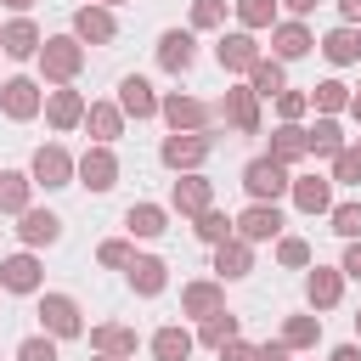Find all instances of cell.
Returning <instances> with one entry per match:
<instances>
[{
    "mask_svg": "<svg viewBox=\"0 0 361 361\" xmlns=\"http://www.w3.org/2000/svg\"><path fill=\"white\" fill-rule=\"evenodd\" d=\"M355 322H361V316H355Z\"/></svg>",
    "mask_w": 361,
    "mask_h": 361,
    "instance_id": "6f0895ef",
    "label": "cell"
},
{
    "mask_svg": "<svg viewBox=\"0 0 361 361\" xmlns=\"http://www.w3.org/2000/svg\"><path fill=\"white\" fill-rule=\"evenodd\" d=\"M68 152H56V147H39L34 152V180H45V186H68Z\"/></svg>",
    "mask_w": 361,
    "mask_h": 361,
    "instance_id": "3957f363",
    "label": "cell"
},
{
    "mask_svg": "<svg viewBox=\"0 0 361 361\" xmlns=\"http://www.w3.org/2000/svg\"><path fill=\"white\" fill-rule=\"evenodd\" d=\"M305 51H310V34L299 23H282L276 28V56H305Z\"/></svg>",
    "mask_w": 361,
    "mask_h": 361,
    "instance_id": "d6986e66",
    "label": "cell"
},
{
    "mask_svg": "<svg viewBox=\"0 0 361 361\" xmlns=\"http://www.w3.org/2000/svg\"><path fill=\"white\" fill-rule=\"evenodd\" d=\"M333 361H361V350H355V344H344V350H333Z\"/></svg>",
    "mask_w": 361,
    "mask_h": 361,
    "instance_id": "681fc988",
    "label": "cell"
},
{
    "mask_svg": "<svg viewBox=\"0 0 361 361\" xmlns=\"http://www.w3.org/2000/svg\"><path fill=\"white\" fill-rule=\"evenodd\" d=\"M124 259H130L124 243H107V248H102V265H124Z\"/></svg>",
    "mask_w": 361,
    "mask_h": 361,
    "instance_id": "bcb514c9",
    "label": "cell"
},
{
    "mask_svg": "<svg viewBox=\"0 0 361 361\" xmlns=\"http://www.w3.org/2000/svg\"><path fill=\"white\" fill-rule=\"evenodd\" d=\"M34 107H39V90H34L28 79H11V85H6V113H11V118H28Z\"/></svg>",
    "mask_w": 361,
    "mask_h": 361,
    "instance_id": "4fadbf2b",
    "label": "cell"
},
{
    "mask_svg": "<svg viewBox=\"0 0 361 361\" xmlns=\"http://www.w3.org/2000/svg\"><path fill=\"white\" fill-rule=\"evenodd\" d=\"M28 203V180L23 175H0V209H23Z\"/></svg>",
    "mask_w": 361,
    "mask_h": 361,
    "instance_id": "f546056e",
    "label": "cell"
},
{
    "mask_svg": "<svg viewBox=\"0 0 361 361\" xmlns=\"http://www.w3.org/2000/svg\"><path fill=\"white\" fill-rule=\"evenodd\" d=\"M293 197H299V209H310V214H316V209H327V180H299V186H293Z\"/></svg>",
    "mask_w": 361,
    "mask_h": 361,
    "instance_id": "f1b7e54d",
    "label": "cell"
},
{
    "mask_svg": "<svg viewBox=\"0 0 361 361\" xmlns=\"http://www.w3.org/2000/svg\"><path fill=\"white\" fill-rule=\"evenodd\" d=\"M333 299H338V276L333 271H316L310 276V305H333Z\"/></svg>",
    "mask_w": 361,
    "mask_h": 361,
    "instance_id": "1f68e13d",
    "label": "cell"
},
{
    "mask_svg": "<svg viewBox=\"0 0 361 361\" xmlns=\"http://www.w3.org/2000/svg\"><path fill=\"white\" fill-rule=\"evenodd\" d=\"M0 282H6L11 293H28V288L39 282V265H34L28 254H17V259H6V265H0Z\"/></svg>",
    "mask_w": 361,
    "mask_h": 361,
    "instance_id": "9c48e42d",
    "label": "cell"
},
{
    "mask_svg": "<svg viewBox=\"0 0 361 361\" xmlns=\"http://www.w3.org/2000/svg\"><path fill=\"white\" fill-rule=\"evenodd\" d=\"M243 186H248L254 197H276V192L288 186V175H282V158H254V164L243 169Z\"/></svg>",
    "mask_w": 361,
    "mask_h": 361,
    "instance_id": "6da1fadb",
    "label": "cell"
},
{
    "mask_svg": "<svg viewBox=\"0 0 361 361\" xmlns=\"http://www.w3.org/2000/svg\"><path fill=\"white\" fill-rule=\"evenodd\" d=\"M158 62L175 68V73L192 68V34H164V39H158Z\"/></svg>",
    "mask_w": 361,
    "mask_h": 361,
    "instance_id": "30bf717a",
    "label": "cell"
},
{
    "mask_svg": "<svg viewBox=\"0 0 361 361\" xmlns=\"http://www.w3.org/2000/svg\"><path fill=\"white\" fill-rule=\"evenodd\" d=\"M316 102H322V107H344V85H322Z\"/></svg>",
    "mask_w": 361,
    "mask_h": 361,
    "instance_id": "f6af8a7d",
    "label": "cell"
},
{
    "mask_svg": "<svg viewBox=\"0 0 361 361\" xmlns=\"http://www.w3.org/2000/svg\"><path fill=\"white\" fill-rule=\"evenodd\" d=\"M130 231H135V237H158V231H164V209H152V203L130 209Z\"/></svg>",
    "mask_w": 361,
    "mask_h": 361,
    "instance_id": "7402d4cb",
    "label": "cell"
},
{
    "mask_svg": "<svg viewBox=\"0 0 361 361\" xmlns=\"http://www.w3.org/2000/svg\"><path fill=\"white\" fill-rule=\"evenodd\" d=\"M299 152H310V135L305 130H276V141H271V158H299Z\"/></svg>",
    "mask_w": 361,
    "mask_h": 361,
    "instance_id": "ffe728a7",
    "label": "cell"
},
{
    "mask_svg": "<svg viewBox=\"0 0 361 361\" xmlns=\"http://www.w3.org/2000/svg\"><path fill=\"white\" fill-rule=\"evenodd\" d=\"M203 152H209L203 135H169V141H164V164H175V169H180V164H197Z\"/></svg>",
    "mask_w": 361,
    "mask_h": 361,
    "instance_id": "ba28073f",
    "label": "cell"
},
{
    "mask_svg": "<svg viewBox=\"0 0 361 361\" xmlns=\"http://www.w3.org/2000/svg\"><path fill=\"white\" fill-rule=\"evenodd\" d=\"M226 113H231L237 130H254V96H248V90H231V96H226Z\"/></svg>",
    "mask_w": 361,
    "mask_h": 361,
    "instance_id": "cb8c5ba5",
    "label": "cell"
},
{
    "mask_svg": "<svg viewBox=\"0 0 361 361\" xmlns=\"http://www.w3.org/2000/svg\"><path fill=\"white\" fill-rule=\"evenodd\" d=\"M192 23H197V28L220 23V0H197V6H192Z\"/></svg>",
    "mask_w": 361,
    "mask_h": 361,
    "instance_id": "60d3db41",
    "label": "cell"
},
{
    "mask_svg": "<svg viewBox=\"0 0 361 361\" xmlns=\"http://www.w3.org/2000/svg\"><path fill=\"white\" fill-rule=\"evenodd\" d=\"M259 56H254V39L248 34H231V39H220V68H254Z\"/></svg>",
    "mask_w": 361,
    "mask_h": 361,
    "instance_id": "7c38bea8",
    "label": "cell"
},
{
    "mask_svg": "<svg viewBox=\"0 0 361 361\" xmlns=\"http://www.w3.org/2000/svg\"><path fill=\"white\" fill-rule=\"evenodd\" d=\"M96 344H102V350H135V333H124V327H96Z\"/></svg>",
    "mask_w": 361,
    "mask_h": 361,
    "instance_id": "d590c367",
    "label": "cell"
},
{
    "mask_svg": "<svg viewBox=\"0 0 361 361\" xmlns=\"http://www.w3.org/2000/svg\"><path fill=\"white\" fill-rule=\"evenodd\" d=\"M220 276H248V248L243 243H220Z\"/></svg>",
    "mask_w": 361,
    "mask_h": 361,
    "instance_id": "d4e9b609",
    "label": "cell"
},
{
    "mask_svg": "<svg viewBox=\"0 0 361 361\" xmlns=\"http://www.w3.org/2000/svg\"><path fill=\"white\" fill-rule=\"evenodd\" d=\"M237 226H243V237H276L282 231V214H276V203H254Z\"/></svg>",
    "mask_w": 361,
    "mask_h": 361,
    "instance_id": "5b68a950",
    "label": "cell"
},
{
    "mask_svg": "<svg viewBox=\"0 0 361 361\" xmlns=\"http://www.w3.org/2000/svg\"><path fill=\"white\" fill-rule=\"evenodd\" d=\"M90 130H96L102 141H107V135H118V113H113V107H90Z\"/></svg>",
    "mask_w": 361,
    "mask_h": 361,
    "instance_id": "8d00e7d4",
    "label": "cell"
},
{
    "mask_svg": "<svg viewBox=\"0 0 361 361\" xmlns=\"http://www.w3.org/2000/svg\"><path fill=\"white\" fill-rule=\"evenodd\" d=\"M203 338H209V344H231V338H237V316H226V310H214V316L203 322Z\"/></svg>",
    "mask_w": 361,
    "mask_h": 361,
    "instance_id": "484cf974",
    "label": "cell"
},
{
    "mask_svg": "<svg viewBox=\"0 0 361 361\" xmlns=\"http://www.w3.org/2000/svg\"><path fill=\"white\" fill-rule=\"evenodd\" d=\"M259 361H288V338H282V344H265V350H259Z\"/></svg>",
    "mask_w": 361,
    "mask_h": 361,
    "instance_id": "7dc6e473",
    "label": "cell"
},
{
    "mask_svg": "<svg viewBox=\"0 0 361 361\" xmlns=\"http://www.w3.org/2000/svg\"><path fill=\"white\" fill-rule=\"evenodd\" d=\"M305 259H310V248H305L299 237H288V243H282V265H305Z\"/></svg>",
    "mask_w": 361,
    "mask_h": 361,
    "instance_id": "b9f144b4",
    "label": "cell"
},
{
    "mask_svg": "<svg viewBox=\"0 0 361 361\" xmlns=\"http://www.w3.org/2000/svg\"><path fill=\"white\" fill-rule=\"evenodd\" d=\"M164 118H169L175 130H180V124L192 130V124H203V118H209V107H203V102H192V96H169V102H164Z\"/></svg>",
    "mask_w": 361,
    "mask_h": 361,
    "instance_id": "8fae6325",
    "label": "cell"
},
{
    "mask_svg": "<svg viewBox=\"0 0 361 361\" xmlns=\"http://www.w3.org/2000/svg\"><path fill=\"white\" fill-rule=\"evenodd\" d=\"M226 226H231L226 214H214V209H203V226H197V237H203V243H226Z\"/></svg>",
    "mask_w": 361,
    "mask_h": 361,
    "instance_id": "e575fe53",
    "label": "cell"
},
{
    "mask_svg": "<svg viewBox=\"0 0 361 361\" xmlns=\"http://www.w3.org/2000/svg\"><path fill=\"white\" fill-rule=\"evenodd\" d=\"M107 361H118V355H107Z\"/></svg>",
    "mask_w": 361,
    "mask_h": 361,
    "instance_id": "11a10c76",
    "label": "cell"
},
{
    "mask_svg": "<svg viewBox=\"0 0 361 361\" xmlns=\"http://www.w3.org/2000/svg\"><path fill=\"white\" fill-rule=\"evenodd\" d=\"M130 282H135L141 293H158V288H164V265H158V259H135V265H130Z\"/></svg>",
    "mask_w": 361,
    "mask_h": 361,
    "instance_id": "603a6c76",
    "label": "cell"
},
{
    "mask_svg": "<svg viewBox=\"0 0 361 361\" xmlns=\"http://www.w3.org/2000/svg\"><path fill=\"white\" fill-rule=\"evenodd\" d=\"M0 51H6V45H0Z\"/></svg>",
    "mask_w": 361,
    "mask_h": 361,
    "instance_id": "9f6ffc18",
    "label": "cell"
},
{
    "mask_svg": "<svg viewBox=\"0 0 361 361\" xmlns=\"http://www.w3.org/2000/svg\"><path fill=\"white\" fill-rule=\"evenodd\" d=\"M254 90H259V96H276V90H282V68H276V62H254Z\"/></svg>",
    "mask_w": 361,
    "mask_h": 361,
    "instance_id": "4dcf8cb0",
    "label": "cell"
},
{
    "mask_svg": "<svg viewBox=\"0 0 361 361\" xmlns=\"http://www.w3.org/2000/svg\"><path fill=\"white\" fill-rule=\"evenodd\" d=\"M310 152H338V124H327V118H322V124L310 130Z\"/></svg>",
    "mask_w": 361,
    "mask_h": 361,
    "instance_id": "836d02e7",
    "label": "cell"
},
{
    "mask_svg": "<svg viewBox=\"0 0 361 361\" xmlns=\"http://www.w3.org/2000/svg\"><path fill=\"white\" fill-rule=\"evenodd\" d=\"M39 316H45V327H51V333H62V338H68V333H79V305H73V299H62V293H51V299L39 305Z\"/></svg>",
    "mask_w": 361,
    "mask_h": 361,
    "instance_id": "7a4b0ae2",
    "label": "cell"
},
{
    "mask_svg": "<svg viewBox=\"0 0 361 361\" xmlns=\"http://www.w3.org/2000/svg\"><path fill=\"white\" fill-rule=\"evenodd\" d=\"M79 113H85V107H79L73 90H56V96H51V124H73Z\"/></svg>",
    "mask_w": 361,
    "mask_h": 361,
    "instance_id": "4316f807",
    "label": "cell"
},
{
    "mask_svg": "<svg viewBox=\"0 0 361 361\" xmlns=\"http://www.w3.org/2000/svg\"><path fill=\"white\" fill-rule=\"evenodd\" d=\"M355 118H361V102H355Z\"/></svg>",
    "mask_w": 361,
    "mask_h": 361,
    "instance_id": "db71d44e",
    "label": "cell"
},
{
    "mask_svg": "<svg viewBox=\"0 0 361 361\" xmlns=\"http://www.w3.org/2000/svg\"><path fill=\"white\" fill-rule=\"evenodd\" d=\"M118 102H124V113H135V118H147V113L158 107V102H152V85H147V79H135V73L118 85Z\"/></svg>",
    "mask_w": 361,
    "mask_h": 361,
    "instance_id": "52a82bcc",
    "label": "cell"
},
{
    "mask_svg": "<svg viewBox=\"0 0 361 361\" xmlns=\"http://www.w3.org/2000/svg\"><path fill=\"white\" fill-rule=\"evenodd\" d=\"M6 6H17V11H28V6H34V0H6Z\"/></svg>",
    "mask_w": 361,
    "mask_h": 361,
    "instance_id": "f5cc1de1",
    "label": "cell"
},
{
    "mask_svg": "<svg viewBox=\"0 0 361 361\" xmlns=\"http://www.w3.org/2000/svg\"><path fill=\"white\" fill-rule=\"evenodd\" d=\"M17 361H56V350H51V338H28L17 350Z\"/></svg>",
    "mask_w": 361,
    "mask_h": 361,
    "instance_id": "74e56055",
    "label": "cell"
},
{
    "mask_svg": "<svg viewBox=\"0 0 361 361\" xmlns=\"http://www.w3.org/2000/svg\"><path fill=\"white\" fill-rule=\"evenodd\" d=\"M288 344H316V322H310V316L288 322Z\"/></svg>",
    "mask_w": 361,
    "mask_h": 361,
    "instance_id": "f35d334b",
    "label": "cell"
},
{
    "mask_svg": "<svg viewBox=\"0 0 361 361\" xmlns=\"http://www.w3.org/2000/svg\"><path fill=\"white\" fill-rule=\"evenodd\" d=\"M333 231H338V237H361V203L333 209Z\"/></svg>",
    "mask_w": 361,
    "mask_h": 361,
    "instance_id": "d6a6232c",
    "label": "cell"
},
{
    "mask_svg": "<svg viewBox=\"0 0 361 361\" xmlns=\"http://www.w3.org/2000/svg\"><path fill=\"white\" fill-rule=\"evenodd\" d=\"M186 310H192V316H214V310H220V288H214V282L186 288Z\"/></svg>",
    "mask_w": 361,
    "mask_h": 361,
    "instance_id": "44dd1931",
    "label": "cell"
},
{
    "mask_svg": "<svg viewBox=\"0 0 361 361\" xmlns=\"http://www.w3.org/2000/svg\"><path fill=\"white\" fill-rule=\"evenodd\" d=\"M0 45H6V56H28V51L39 45V34H34V23H23V17H17V23L0 34Z\"/></svg>",
    "mask_w": 361,
    "mask_h": 361,
    "instance_id": "9a60e30c",
    "label": "cell"
},
{
    "mask_svg": "<svg viewBox=\"0 0 361 361\" xmlns=\"http://www.w3.org/2000/svg\"><path fill=\"white\" fill-rule=\"evenodd\" d=\"M344 271H350V276H361V243H355V248L344 254Z\"/></svg>",
    "mask_w": 361,
    "mask_h": 361,
    "instance_id": "c3c4849f",
    "label": "cell"
},
{
    "mask_svg": "<svg viewBox=\"0 0 361 361\" xmlns=\"http://www.w3.org/2000/svg\"><path fill=\"white\" fill-rule=\"evenodd\" d=\"M79 175H85V186H90V192H107V186H113V175H118V164H113V152H85Z\"/></svg>",
    "mask_w": 361,
    "mask_h": 361,
    "instance_id": "277c9868",
    "label": "cell"
},
{
    "mask_svg": "<svg viewBox=\"0 0 361 361\" xmlns=\"http://www.w3.org/2000/svg\"><path fill=\"white\" fill-rule=\"evenodd\" d=\"M322 51H327L333 62H355V56H361V39H355L350 28H333V34L322 39Z\"/></svg>",
    "mask_w": 361,
    "mask_h": 361,
    "instance_id": "e0dca14e",
    "label": "cell"
},
{
    "mask_svg": "<svg viewBox=\"0 0 361 361\" xmlns=\"http://www.w3.org/2000/svg\"><path fill=\"white\" fill-rule=\"evenodd\" d=\"M338 180H361V152H338Z\"/></svg>",
    "mask_w": 361,
    "mask_h": 361,
    "instance_id": "7bdbcfd3",
    "label": "cell"
},
{
    "mask_svg": "<svg viewBox=\"0 0 361 361\" xmlns=\"http://www.w3.org/2000/svg\"><path fill=\"white\" fill-rule=\"evenodd\" d=\"M288 6H293V11H310V6H316V0H288Z\"/></svg>",
    "mask_w": 361,
    "mask_h": 361,
    "instance_id": "816d5d0a",
    "label": "cell"
},
{
    "mask_svg": "<svg viewBox=\"0 0 361 361\" xmlns=\"http://www.w3.org/2000/svg\"><path fill=\"white\" fill-rule=\"evenodd\" d=\"M175 203L203 214V209H209V186H203V180H180V186H175Z\"/></svg>",
    "mask_w": 361,
    "mask_h": 361,
    "instance_id": "83f0119b",
    "label": "cell"
},
{
    "mask_svg": "<svg viewBox=\"0 0 361 361\" xmlns=\"http://www.w3.org/2000/svg\"><path fill=\"white\" fill-rule=\"evenodd\" d=\"M220 361H259V350H248V344H220Z\"/></svg>",
    "mask_w": 361,
    "mask_h": 361,
    "instance_id": "ee69618b",
    "label": "cell"
},
{
    "mask_svg": "<svg viewBox=\"0 0 361 361\" xmlns=\"http://www.w3.org/2000/svg\"><path fill=\"white\" fill-rule=\"evenodd\" d=\"M152 350H158V361H186V355H192V333H180V327H164V333L152 338Z\"/></svg>",
    "mask_w": 361,
    "mask_h": 361,
    "instance_id": "5bb4252c",
    "label": "cell"
},
{
    "mask_svg": "<svg viewBox=\"0 0 361 361\" xmlns=\"http://www.w3.org/2000/svg\"><path fill=\"white\" fill-rule=\"evenodd\" d=\"M338 6H344V17H350V23H361V0H338Z\"/></svg>",
    "mask_w": 361,
    "mask_h": 361,
    "instance_id": "f907efd6",
    "label": "cell"
},
{
    "mask_svg": "<svg viewBox=\"0 0 361 361\" xmlns=\"http://www.w3.org/2000/svg\"><path fill=\"white\" fill-rule=\"evenodd\" d=\"M73 28H79L85 39H113V17H107V11H90V6L73 17Z\"/></svg>",
    "mask_w": 361,
    "mask_h": 361,
    "instance_id": "ac0fdd59",
    "label": "cell"
},
{
    "mask_svg": "<svg viewBox=\"0 0 361 361\" xmlns=\"http://www.w3.org/2000/svg\"><path fill=\"white\" fill-rule=\"evenodd\" d=\"M56 231H62L56 214H39V209L23 214V237H28V243H56Z\"/></svg>",
    "mask_w": 361,
    "mask_h": 361,
    "instance_id": "2e32d148",
    "label": "cell"
},
{
    "mask_svg": "<svg viewBox=\"0 0 361 361\" xmlns=\"http://www.w3.org/2000/svg\"><path fill=\"white\" fill-rule=\"evenodd\" d=\"M73 68H79V45H73V39H45V73L68 79Z\"/></svg>",
    "mask_w": 361,
    "mask_h": 361,
    "instance_id": "8992f818",
    "label": "cell"
},
{
    "mask_svg": "<svg viewBox=\"0 0 361 361\" xmlns=\"http://www.w3.org/2000/svg\"><path fill=\"white\" fill-rule=\"evenodd\" d=\"M243 23H248V28L271 23V0H243Z\"/></svg>",
    "mask_w": 361,
    "mask_h": 361,
    "instance_id": "ab89813d",
    "label": "cell"
}]
</instances>
